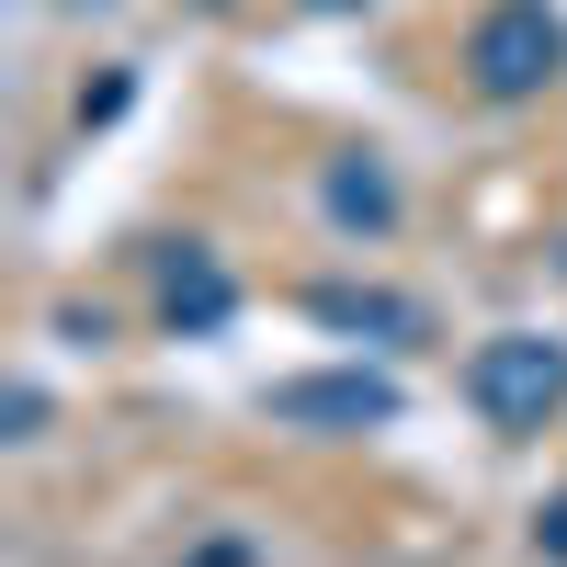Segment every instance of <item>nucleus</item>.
Returning <instances> with one entry per match:
<instances>
[{
	"instance_id": "f257e3e1",
	"label": "nucleus",
	"mask_w": 567,
	"mask_h": 567,
	"mask_svg": "<svg viewBox=\"0 0 567 567\" xmlns=\"http://www.w3.org/2000/svg\"><path fill=\"white\" fill-rule=\"evenodd\" d=\"M465 386H477L488 420L545 432V409H567V352H556V341H488L477 363H465Z\"/></svg>"
},
{
	"instance_id": "f03ea898",
	"label": "nucleus",
	"mask_w": 567,
	"mask_h": 567,
	"mask_svg": "<svg viewBox=\"0 0 567 567\" xmlns=\"http://www.w3.org/2000/svg\"><path fill=\"white\" fill-rule=\"evenodd\" d=\"M556 58H567V34L545 23V0H499V12L477 23V45H465V69H477L499 103H523V91H545L556 80Z\"/></svg>"
},
{
	"instance_id": "7ed1b4c3",
	"label": "nucleus",
	"mask_w": 567,
	"mask_h": 567,
	"mask_svg": "<svg viewBox=\"0 0 567 567\" xmlns=\"http://www.w3.org/2000/svg\"><path fill=\"white\" fill-rule=\"evenodd\" d=\"M386 386H284V420H386Z\"/></svg>"
},
{
	"instance_id": "20e7f679",
	"label": "nucleus",
	"mask_w": 567,
	"mask_h": 567,
	"mask_svg": "<svg viewBox=\"0 0 567 567\" xmlns=\"http://www.w3.org/2000/svg\"><path fill=\"white\" fill-rule=\"evenodd\" d=\"M329 205L363 216V227H386V182H374V171H341V182H329Z\"/></svg>"
}]
</instances>
